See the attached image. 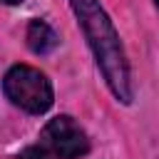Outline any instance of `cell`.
<instances>
[{"label": "cell", "instance_id": "6da1fadb", "mask_svg": "<svg viewBox=\"0 0 159 159\" xmlns=\"http://www.w3.org/2000/svg\"><path fill=\"white\" fill-rule=\"evenodd\" d=\"M70 7L84 32V40L94 55V62L109 87V92L122 102H132V72L129 62L119 40V32L114 22L109 20L107 10L102 7L99 0H70Z\"/></svg>", "mask_w": 159, "mask_h": 159}, {"label": "cell", "instance_id": "7a4b0ae2", "mask_svg": "<svg viewBox=\"0 0 159 159\" xmlns=\"http://www.w3.org/2000/svg\"><path fill=\"white\" fill-rule=\"evenodd\" d=\"M2 92L15 107H20L30 114H45L55 99L52 84L45 77V72L35 70L30 65L10 67L2 80Z\"/></svg>", "mask_w": 159, "mask_h": 159}, {"label": "cell", "instance_id": "3957f363", "mask_svg": "<svg viewBox=\"0 0 159 159\" xmlns=\"http://www.w3.org/2000/svg\"><path fill=\"white\" fill-rule=\"evenodd\" d=\"M40 144L50 149L57 159H80L89 152V139L84 129L70 114L52 117L40 132Z\"/></svg>", "mask_w": 159, "mask_h": 159}, {"label": "cell", "instance_id": "277c9868", "mask_svg": "<svg viewBox=\"0 0 159 159\" xmlns=\"http://www.w3.org/2000/svg\"><path fill=\"white\" fill-rule=\"evenodd\" d=\"M25 40H27V47H30L35 55H47V52H52V50L60 45L57 32H55L45 20H32V22L27 25Z\"/></svg>", "mask_w": 159, "mask_h": 159}, {"label": "cell", "instance_id": "5b68a950", "mask_svg": "<svg viewBox=\"0 0 159 159\" xmlns=\"http://www.w3.org/2000/svg\"><path fill=\"white\" fill-rule=\"evenodd\" d=\"M17 159H57V157H55L50 149H45V147L40 144V147H25Z\"/></svg>", "mask_w": 159, "mask_h": 159}, {"label": "cell", "instance_id": "8992f818", "mask_svg": "<svg viewBox=\"0 0 159 159\" xmlns=\"http://www.w3.org/2000/svg\"><path fill=\"white\" fill-rule=\"evenodd\" d=\"M0 2H5V5H20L22 0H0Z\"/></svg>", "mask_w": 159, "mask_h": 159}, {"label": "cell", "instance_id": "52a82bcc", "mask_svg": "<svg viewBox=\"0 0 159 159\" xmlns=\"http://www.w3.org/2000/svg\"><path fill=\"white\" fill-rule=\"evenodd\" d=\"M154 5H157V7H159V0H154Z\"/></svg>", "mask_w": 159, "mask_h": 159}]
</instances>
